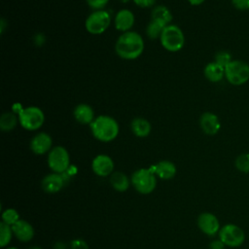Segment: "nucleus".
I'll return each instance as SVG.
<instances>
[{"label": "nucleus", "instance_id": "nucleus-1", "mask_svg": "<svg viewBox=\"0 0 249 249\" xmlns=\"http://www.w3.org/2000/svg\"><path fill=\"white\" fill-rule=\"evenodd\" d=\"M144 40L136 31L122 33L116 41L115 52L123 59L133 60L139 57L144 51Z\"/></svg>", "mask_w": 249, "mask_h": 249}, {"label": "nucleus", "instance_id": "nucleus-2", "mask_svg": "<svg viewBox=\"0 0 249 249\" xmlns=\"http://www.w3.org/2000/svg\"><path fill=\"white\" fill-rule=\"evenodd\" d=\"M92 136L100 142H111L115 140L120 132V125L116 119L108 115L95 117L89 124Z\"/></svg>", "mask_w": 249, "mask_h": 249}, {"label": "nucleus", "instance_id": "nucleus-3", "mask_svg": "<svg viewBox=\"0 0 249 249\" xmlns=\"http://www.w3.org/2000/svg\"><path fill=\"white\" fill-rule=\"evenodd\" d=\"M130 181L135 191L141 195H149L157 187V175L150 167L136 169L132 173Z\"/></svg>", "mask_w": 249, "mask_h": 249}, {"label": "nucleus", "instance_id": "nucleus-4", "mask_svg": "<svg viewBox=\"0 0 249 249\" xmlns=\"http://www.w3.org/2000/svg\"><path fill=\"white\" fill-rule=\"evenodd\" d=\"M160 41L164 50L170 53H176L183 49L185 45V35L178 25L170 23L163 29Z\"/></svg>", "mask_w": 249, "mask_h": 249}, {"label": "nucleus", "instance_id": "nucleus-5", "mask_svg": "<svg viewBox=\"0 0 249 249\" xmlns=\"http://www.w3.org/2000/svg\"><path fill=\"white\" fill-rule=\"evenodd\" d=\"M18 124L21 127L28 131H35L39 129L45 122V114L37 106L23 107L18 113Z\"/></svg>", "mask_w": 249, "mask_h": 249}, {"label": "nucleus", "instance_id": "nucleus-6", "mask_svg": "<svg viewBox=\"0 0 249 249\" xmlns=\"http://www.w3.org/2000/svg\"><path fill=\"white\" fill-rule=\"evenodd\" d=\"M225 78L232 86H242L249 80V64L240 59H232L225 67Z\"/></svg>", "mask_w": 249, "mask_h": 249}, {"label": "nucleus", "instance_id": "nucleus-7", "mask_svg": "<svg viewBox=\"0 0 249 249\" xmlns=\"http://www.w3.org/2000/svg\"><path fill=\"white\" fill-rule=\"evenodd\" d=\"M47 162L50 169L54 173L63 174L70 167V155L63 146H54L48 153Z\"/></svg>", "mask_w": 249, "mask_h": 249}, {"label": "nucleus", "instance_id": "nucleus-8", "mask_svg": "<svg viewBox=\"0 0 249 249\" xmlns=\"http://www.w3.org/2000/svg\"><path fill=\"white\" fill-rule=\"evenodd\" d=\"M111 23V16L105 10H96L90 13L85 21L86 30L92 35L104 33Z\"/></svg>", "mask_w": 249, "mask_h": 249}, {"label": "nucleus", "instance_id": "nucleus-9", "mask_svg": "<svg viewBox=\"0 0 249 249\" xmlns=\"http://www.w3.org/2000/svg\"><path fill=\"white\" fill-rule=\"evenodd\" d=\"M219 239L228 247L235 248L241 246L245 241L244 231L235 224H226L218 232Z\"/></svg>", "mask_w": 249, "mask_h": 249}, {"label": "nucleus", "instance_id": "nucleus-10", "mask_svg": "<svg viewBox=\"0 0 249 249\" xmlns=\"http://www.w3.org/2000/svg\"><path fill=\"white\" fill-rule=\"evenodd\" d=\"M197 227L204 234L208 236H214L218 234L221 229L218 218L210 212H203L198 215Z\"/></svg>", "mask_w": 249, "mask_h": 249}, {"label": "nucleus", "instance_id": "nucleus-11", "mask_svg": "<svg viewBox=\"0 0 249 249\" xmlns=\"http://www.w3.org/2000/svg\"><path fill=\"white\" fill-rule=\"evenodd\" d=\"M114 161L111 157L105 154L97 155L91 161V169L99 177H107L114 171Z\"/></svg>", "mask_w": 249, "mask_h": 249}, {"label": "nucleus", "instance_id": "nucleus-12", "mask_svg": "<svg viewBox=\"0 0 249 249\" xmlns=\"http://www.w3.org/2000/svg\"><path fill=\"white\" fill-rule=\"evenodd\" d=\"M29 146L35 155H45L53 149V138L47 132H38L31 138Z\"/></svg>", "mask_w": 249, "mask_h": 249}, {"label": "nucleus", "instance_id": "nucleus-13", "mask_svg": "<svg viewBox=\"0 0 249 249\" xmlns=\"http://www.w3.org/2000/svg\"><path fill=\"white\" fill-rule=\"evenodd\" d=\"M199 126L207 135H215L221 129V122L219 117L212 112H204L199 117Z\"/></svg>", "mask_w": 249, "mask_h": 249}, {"label": "nucleus", "instance_id": "nucleus-14", "mask_svg": "<svg viewBox=\"0 0 249 249\" xmlns=\"http://www.w3.org/2000/svg\"><path fill=\"white\" fill-rule=\"evenodd\" d=\"M65 177L59 173H50L46 175L41 182L42 189L48 194H55L59 192L65 185Z\"/></svg>", "mask_w": 249, "mask_h": 249}, {"label": "nucleus", "instance_id": "nucleus-15", "mask_svg": "<svg viewBox=\"0 0 249 249\" xmlns=\"http://www.w3.org/2000/svg\"><path fill=\"white\" fill-rule=\"evenodd\" d=\"M135 22L134 14L128 9H121L118 11L114 18L115 28L119 31L126 32L129 31Z\"/></svg>", "mask_w": 249, "mask_h": 249}, {"label": "nucleus", "instance_id": "nucleus-16", "mask_svg": "<svg viewBox=\"0 0 249 249\" xmlns=\"http://www.w3.org/2000/svg\"><path fill=\"white\" fill-rule=\"evenodd\" d=\"M11 227L14 235L20 242H28L34 237V228L29 222L25 220L19 219L16 224H14Z\"/></svg>", "mask_w": 249, "mask_h": 249}, {"label": "nucleus", "instance_id": "nucleus-17", "mask_svg": "<svg viewBox=\"0 0 249 249\" xmlns=\"http://www.w3.org/2000/svg\"><path fill=\"white\" fill-rule=\"evenodd\" d=\"M150 168L155 172L157 177L162 180H170L176 174V166L175 164L167 160H160L154 165H151Z\"/></svg>", "mask_w": 249, "mask_h": 249}, {"label": "nucleus", "instance_id": "nucleus-18", "mask_svg": "<svg viewBox=\"0 0 249 249\" xmlns=\"http://www.w3.org/2000/svg\"><path fill=\"white\" fill-rule=\"evenodd\" d=\"M74 119L82 124H90L95 119L94 110L87 103H80L76 105L73 110Z\"/></svg>", "mask_w": 249, "mask_h": 249}, {"label": "nucleus", "instance_id": "nucleus-19", "mask_svg": "<svg viewBox=\"0 0 249 249\" xmlns=\"http://www.w3.org/2000/svg\"><path fill=\"white\" fill-rule=\"evenodd\" d=\"M203 74L206 80L211 83H218L225 78V68L215 61L209 62L203 69Z\"/></svg>", "mask_w": 249, "mask_h": 249}, {"label": "nucleus", "instance_id": "nucleus-20", "mask_svg": "<svg viewBox=\"0 0 249 249\" xmlns=\"http://www.w3.org/2000/svg\"><path fill=\"white\" fill-rule=\"evenodd\" d=\"M130 128H131L132 133L136 137L144 138V137H147L151 133L152 126H151L150 122L147 119L137 117L131 121Z\"/></svg>", "mask_w": 249, "mask_h": 249}, {"label": "nucleus", "instance_id": "nucleus-21", "mask_svg": "<svg viewBox=\"0 0 249 249\" xmlns=\"http://www.w3.org/2000/svg\"><path fill=\"white\" fill-rule=\"evenodd\" d=\"M110 184L117 192H125L129 188L131 181L121 171H115L110 175Z\"/></svg>", "mask_w": 249, "mask_h": 249}, {"label": "nucleus", "instance_id": "nucleus-22", "mask_svg": "<svg viewBox=\"0 0 249 249\" xmlns=\"http://www.w3.org/2000/svg\"><path fill=\"white\" fill-rule=\"evenodd\" d=\"M151 18H152V19L159 20V21L164 23L165 25H168L171 23L173 16L167 7H165L163 5H159L153 9Z\"/></svg>", "mask_w": 249, "mask_h": 249}, {"label": "nucleus", "instance_id": "nucleus-23", "mask_svg": "<svg viewBox=\"0 0 249 249\" xmlns=\"http://www.w3.org/2000/svg\"><path fill=\"white\" fill-rule=\"evenodd\" d=\"M18 123V115L13 111L4 112L0 117V128L2 131L8 132L13 130L17 126Z\"/></svg>", "mask_w": 249, "mask_h": 249}, {"label": "nucleus", "instance_id": "nucleus-24", "mask_svg": "<svg viewBox=\"0 0 249 249\" xmlns=\"http://www.w3.org/2000/svg\"><path fill=\"white\" fill-rule=\"evenodd\" d=\"M165 26L166 25L164 23H162L159 20L151 19L150 22L148 23L147 27H146V34L152 40L160 39L163 29L165 28Z\"/></svg>", "mask_w": 249, "mask_h": 249}, {"label": "nucleus", "instance_id": "nucleus-25", "mask_svg": "<svg viewBox=\"0 0 249 249\" xmlns=\"http://www.w3.org/2000/svg\"><path fill=\"white\" fill-rule=\"evenodd\" d=\"M13 235H14V233L12 231V227L1 221L0 222V246H1V248H5L6 246H8V244L12 240Z\"/></svg>", "mask_w": 249, "mask_h": 249}, {"label": "nucleus", "instance_id": "nucleus-26", "mask_svg": "<svg viewBox=\"0 0 249 249\" xmlns=\"http://www.w3.org/2000/svg\"><path fill=\"white\" fill-rule=\"evenodd\" d=\"M1 221L9 226H13L19 220V214L15 208H6L1 213Z\"/></svg>", "mask_w": 249, "mask_h": 249}, {"label": "nucleus", "instance_id": "nucleus-27", "mask_svg": "<svg viewBox=\"0 0 249 249\" xmlns=\"http://www.w3.org/2000/svg\"><path fill=\"white\" fill-rule=\"evenodd\" d=\"M234 165L238 171L249 173V153L238 155L234 160Z\"/></svg>", "mask_w": 249, "mask_h": 249}, {"label": "nucleus", "instance_id": "nucleus-28", "mask_svg": "<svg viewBox=\"0 0 249 249\" xmlns=\"http://www.w3.org/2000/svg\"><path fill=\"white\" fill-rule=\"evenodd\" d=\"M232 60L231 54L227 51H219L215 53L214 61L219 65L223 66L224 68Z\"/></svg>", "mask_w": 249, "mask_h": 249}, {"label": "nucleus", "instance_id": "nucleus-29", "mask_svg": "<svg viewBox=\"0 0 249 249\" xmlns=\"http://www.w3.org/2000/svg\"><path fill=\"white\" fill-rule=\"evenodd\" d=\"M87 4L93 10H103V8L108 4L109 0H86Z\"/></svg>", "mask_w": 249, "mask_h": 249}, {"label": "nucleus", "instance_id": "nucleus-30", "mask_svg": "<svg viewBox=\"0 0 249 249\" xmlns=\"http://www.w3.org/2000/svg\"><path fill=\"white\" fill-rule=\"evenodd\" d=\"M70 249H89L88 243L81 238L73 239L70 242Z\"/></svg>", "mask_w": 249, "mask_h": 249}, {"label": "nucleus", "instance_id": "nucleus-31", "mask_svg": "<svg viewBox=\"0 0 249 249\" xmlns=\"http://www.w3.org/2000/svg\"><path fill=\"white\" fill-rule=\"evenodd\" d=\"M232 6L239 11L249 10V0H231Z\"/></svg>", "mask_w": 249, "mask_h": 249}, {"label": "nucleus", "instance_id": "nucleus-32", "mask_svg": "<svg viewBox=\"0 0 249 249\" xmlns=\"http://www.w3.org/2000/svg\"><path fill=\"white\" fill-rule=\"evenodd\" d=\"M132 1L137 7H140L143 9L151 8L156 4V0H132Z\"/></svg>", "mask_w": 249, "mask_h": 249}, {"label": "nucleus", "instance_id": "nucleus-33", "mask_svg": "<svg viewBox=\"0 0 249 249\" xmlns=\"http://www.w3.org/2000/svg\"><path fill=\"white\" fill-rule=\"evenodd\" d=\"M225 247H226V245L218 238V239L212 240V241L209 243L208 249H225Z\"/></svg>", "mask_w": 249, "mask_h": 249}, {"label": "nucleus", "instance_id": "nucleus-34", "mask_svg": "<svg viewBox=\"0 0 249 249\" xmlns=\"http://www.w3.org/2000/svg\"><path fill=\"white\" fill-rule=\"evenodd\" d=\"M34 42L37 44V45H42L44 42H45V36L41 33L37 34L34 38Z\"/></svg>", "mask_w": 249, "mask_h": 249}, {"label": "nucleus", "instance_id": "nucleus-35", "mask_svg": "<svg viewBox=\"0 0 249 249\" xmlns=\"http://www.w3.org/2000/svg\"><path fill=\"white\" fill-rule=\"evenodd\" d=\"M205 0H188V2L193 6H199L204 3Z\"/></svg>", "mask_w": 249, "mask_h": 249}, {"label": "nucleus", "instance_id": "nucleus-36", "mask_svg": "<svg viewBox=\"0 0 249 249\" xmlns=\"http://www.w3.org/2000/svg\"><path fill=\"white\" fill-rule=\"evenodd\" d=\"M53 248H54V249H67L65 243H63V242H61V241L56 242V243L54 244V247H53Z\"/></svg>", "mask_w": 249, "mask_h": 249}, {"label": "nucleus", "instance_id": "nucleus-37", "mask_svg": "<svg viewBox=\"0 0 249 249\" xmlns=\"http://www.w3.org/2000/svg\"><path fill=\"white\" fill-rule=\"evenodd\" d=\"M28 249H42V248H41V247H39V246H32V247L28 248Z\"/></svg>", "mask_w": 249, "mask_h": 249}, {"label": "nucleus", "instance_id": "nucleus-38", "mask_svg": "<svg viewBox=\"0 0 249 249\" xmlns=\"http://www.w3.org/2000/svg\"><path fill=\"white\" fill-rule=\"evenodd\" d=\"M5 249H18V248H17V247H7Z\"/></svg>", "mask_w": 249, "mask_h": 249}]
</instances>
